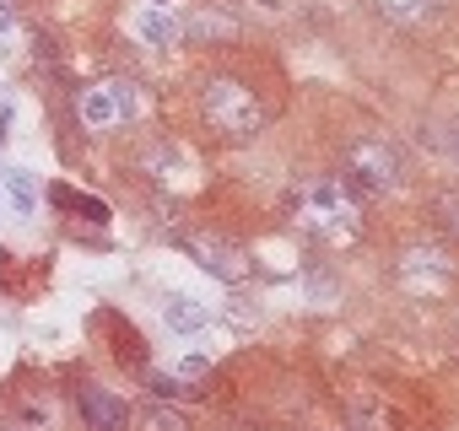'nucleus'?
I'll list each match as a JSON object with an SVG mask.
<instances>
[{"label": "nucleus", "mask_w": 459, "mask_h": 431, "mask_svg": "<svg viewBox=\"0 0 459 431\" xmlns=\"http://www.w3.org/2000/svg\"><path fill=\"white\" fill-rule=\"evenodd\" d=\"M162 318H168V329H178V334H201V329L211 324V308L194 302V297H184V292H173V297L162 302Z\"/></svg>", "instance_id": "0eeeda50"}, {"label": "nucleus", "mask_w": 459, "mask_h": 431, "mask_svg": "<svg viewBox=\"0 0 459 431\" xmlns=\"http://www.w3.org/2000/svg\"><path fill=\"white\" fill-rule=\"evenodd\" d=\"M152 388H157V399H173V394H184V383H178V378H152Z\"/></svg>", "instance_id": "2eb2a0df"}, {"label": "nucleus", "mask_w": 459, "mask_h": 431, "mask_svg": "<svg viewBox=\"0 0 459 431\" xmlns=\"http://www.w3.org/2000/svg\"><path fill=\"white\" fill-rule=\"evenodd\" d=\"M136 33H141L152 49H168V43H178V22H173L168 12H141V17H136Z\"/></svg>", "instance_id": "9d476101"}, {"label": "nucleus", "mask_w": 459, "mask_h": 431, "mask_svg": "<svg viewBox=\"0 0 459 431\" xmlns=\"http://www.w3.org/2000/svg\"><path fill=\"white\" fill-rule=\"evenodd\" d=\"M189 254H194V264H201L206 275H217V280H227V286H243V280L254 275L249 248L233 243V238H222V232H201V238L189 243Z\"/></svg>", "instance_id": "20e7f679"}, {"label": "nucleus", "mask_w": 459, "mask_h": 431, "mask_svg": "<svg viewBox=\"0 0 459 431\" xmlns=\"http://www.w3.org/2000/svg\"><path fill=\"white\" fill-rule=\"evenodd\" d=\"M201 114L222 140H254L265 129V103H259V87L233 76V70H217V76L201 82Z\"/></svg>", "instance_id": "f257e3e1"}, {"label": "nucleus", "mask_w": 459, "mask_h": 431, "mask_svg": "<svg viewBox=\"0 0 459 431\" xmlns=\"http://www.w3.org/2000/svg\"><path fill=\"white\" fill-rule=\"evenodd\" d=\"M12 178V194H17V205L22 210H33V184H28V173H6Z\"/></svg>", "instance_id": "4468645a"}, {"label": "nucleus", "mask_w": 459, "mask_h": 431, "mask_svg": "<svg viewBox=\"0 0 459 431\" xmlns=\"http://www.w3.org/2000/svg\"><path fill=\"white\" fill-rule=\"evenodd\" d=\"M130 426H136V431H189V420H184V410H173V404H162V399H152V404H141L136 415H130Z\"/></svg>", "instance_id": "6e6552de"}, {"label": "nucleus", "mask_w": 459, "mask_h": 431, "mask_svg": "<svg viewBox=\"0 0 459 431\" xmlns=\"http://www.w3.org/2000/svg\"><path fill=\"white\" fill-rule=\"evenodd\" d=\"M189 33H201V38H206V33H233V22H227V17H211V12H201V17L189 22Z\"/></svg>", "instance_id": "ddd939ff"}, {"label": "nucleus", "mask_w": 459, "mask_h": 431, "mask_svg": "<svg viewBox=\"0 0 459 431\" xmlns=\"http://www.w3.org/2000/svg\"><path fill=\"white\" fill-rule=\"evenodd\" d=\"M341 178L368 189V194H389V189L406 184V157H400L395 140H384V135H346Z\"/></svg>", "instance_id": "f03ea898"}, {"label": "nucleus", "mask_w": 459, "mask_h": 431, "mask_svg": "<svg viewBox=\"0 0 459 431\" xmlns=\"http://www.w3.org/2000/svg\"><path fill=\"white\" fill-rule=\"evenodd\" d=\"M427 216H432V227H443V232L459 243V189H432Z\"/></svg>", "instance_id": "1a4fd4ad"}, {"label": "nucleus", "mask_w": 459, "mask_h": 431, "mask_svg": "<svg viewBox=\"0 0 459 431\" xmlns=\"http://www.w3.org/2000/svg\"><path fill=\"white\" fill-rule=\"evenodd\" d=\"M297 227L313 232V238H324V243H352L357 227H362V216H357V205H352V194H346L341 184L324 178V184H308V189H303Z\"/></svg>", "instance_id": "7ed1b4c3"}, {"label": "nucleus", "mask_w": 459, "mask_h": 431, "mask_svg": "<svg viewBox=\"0 0 459 431\" xmlns=\"http://www.w3.org/2000/svg\"><path fill=\"white\" fill-rule=\"evenodd\" d=\"M12 27V12H6V0H0V33H6Z\"/></svg>", "instance_id": "f3484780"}, {"label": "nucleus", "mask_w": 459, "mask_h": 431, "mask_svg": "<svg viewBox=\"0 0 459 431\" xmlns=\"http://www.w3.org/2000/svg\"><path fill=\"white\" fill-rule=\"evenodd\" d=\"M400 275H406V286H416V292L443 297L454 286V259L438 254V248H406L400 254Z\"/></svg>", "instance_id": "39448f33"}, {"label": "nucleus", "mask_w": 459, "mask_h": 431, "mask_svg": "<svg viewBox=\"0 0 459 431\" xmlns=\"http://www.w3.org/2000/svg\"><path fill=\"white\" fill-rule=\"evenodd\" d=\"M206 367H211V362H206V356H189V362H184V378H201Z\"/></svg>", "instance_id": "dca6fc26"}, {"label": "nucleus", "mask_w": 459, "mask_h": 431, "mask_svg": "<svg viewBox=\"0 0 459 431\" xmlns=\"http://www.w3.org/2000/svg\"><path fill=\"white\" fill-rule=\"evenodd\" d=\"M108 103H114V119H136V87L130 82H108Z\"/></svg>", "instance_id": "f8f14e48"}, {"label": "nucleus", "mask_w": 459, "mask_h": 431, "mask_svg": "<svg viewBox=\"0 0 459 431\" xmlns=\"http://www.w3.org/2000/svg\"><path fill=\"white\" fill-rule=\"evenodd\" d=\"M76 415L87 431H130V410L103 383H76Z\"/></svg>", "instance_id": "423d86ee"}, {"label": "nucleus", "mask_w": 459, "mask_h": 431, "mask_svg": "<svg viewBox=\"0 0 459 431\" xmlns=\"http://www.w3.org/2000/svg\"><path fill=\"white\" fill-rule=\"evenodd\" d=\"M82 119H87L92 129H108V124H114V103H108V92H103V87L82 92Z\"/></svg>", "instance_id": "9b49d317"}, {"label": "nucleus", "mask_w": 459, "mask_h": 431, "mask_svg": "<svg viewBox=\"0 0 459 431\" xmlns=\"http://www.w3.org/2000/svg\"><path fill=\"white\" fill-rule=\"evenodd\" d=\"M0 431H22V426H17V420H0Z\"/></svg>", "instance_id": "a211bd4d"}]
</instances>
